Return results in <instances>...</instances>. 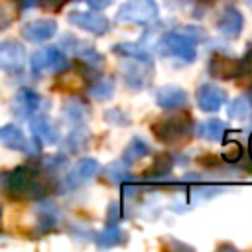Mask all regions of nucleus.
Returning a JSON list of instances; mask_svg holds the SVG:
<instances>
[{"label": "nucleus", "mask_w": 252, "mask_h": 252, "mask_svg": "<svg viewBox=\"0 0 252 252\" xmlns=\"http://www.w3.org/2000/svg\"><path fill=\"white\" fill-rule=\"evenodd\" d=\"M195 100L201 110L217 112L226 102V91L215 83H203V85H199V89L195 93Z\"/></svg>", "instance_id": "0eeeda50"}, {"label": "nucleus", "mask_w": 252, "mask_h": 252, "mask_svg": "<svg viewBox=\"0 0 252 252\" xmlns=\"http://www.w3.org/2000/svg\"><path fill=\"white\" fill-rule=\"evenodd\" d=\"M250 167H252V165H250Z\"/></svg>", "instance_id": "4c0bfd02"}, {"label": "nucleus", "mask_w": 252, "mask_h": 252, "mask_svg": "<svg viewBox=\"0 0 252 252\" xmlns=\"http://www.w3.org/2000/svg\"><path fill=\"white\" fill-rule=\"evenodd\" d=\"M252 112V104L246 96H238L228 104V118L232 120H244Z\"/></svg>", "instance_id": "393cba45"}, {"label": "nucleus", "mask_w": 252, "mask_h": 252, "mask_svg": "<svg viewBox=\"0 0 252 252\" xmlns=\"http://www.w3.org/2000/svg\"><path fill=\"white\" fill-rule=\"evenodd\" d=\"M71 0H37V4L41 6V8H45V10H49V12H57V10H61L65 4H69Z\"/></svg>", "instance_id": "c756f323"}, {"label": "nucleus", "mask_w": 252, "mask_h": 252, "mask_svg": "<svg viewBox=\"0 0 252 252\" xmlns=\"http://www.w3.org/2000/svg\"><path fill=\"white\" fill-rule=\"evenodd\" d=\"M209 75L215 79H236L238 75V59H232L228 55H213L209 59Z\"/></svg>", "instance_id": "2eb2a0df"}, {"label": "nucleus", "mask_w": 252, "mask_h": 252, "mask_svg": "<svg viewBox=\"0 0 252 252\" xmlns=\"http://www.w3.org/2000/svg\"><path fill=\"white\" fill-rule=\"evenodd\" d=\"M89 94H91L94 100H108V98L114 94V81L108 79V77H102V79L94 81V83L89 87Z\"/></svg>", "instance_id": "b1692460"}, {"label": "nucleus", "mask_w": 252, "mask_h": 252, "mask_svg": "<svg viewBox=\"0 0 252 252\" xmlns=\"http://www.w3.org/2000/svg\"><path fill=\"white\" fill-rule=\"evenodd\" d=\"M248 154H250V159H252V134L248 138Z\"/></svg>", "instance_id": "f704fd0d"}, {"label": "nucleus", "mask_w": 252, "mask_h": 252, "mask_svg": "<svg viewBox=\"0 0 252 252\" xmlns=\"http://www.w3.org/2000/svg\"><path fill=\"white\" fill-rule=\"evenodd\" d=\"M158 16H159V8L156 0H126L116 12V22L148 26L154 24Z\"/></svg>", "instance_id": "7ed1b4c3"}, {"label": "nucleus", "mask_w": 252, "mask_h": 252, "mask_svg": "<svg viewBox=\"0 0 252 252\" xmlns=\"http://www.w3.org/2000/svg\"><path fill=\"white\" fill-rule=\"evenodd\" d=\"M246 4H248V6H250V8H252V0H246Z\"/></svg>", "instance_id": "c9c22d12"}, {"label": "nucleus", "mask_w": 252, "mask_h": 252, "mask_svg": "<svg viewBox=\"0 0 252 252\" xmlns=\"http://www.w3.org/2000/svg\"><path fill=\"white\" fill-rule=\"evenodd\" d=\"M126 240V234L122 228H118L116 224H108L104 230H100L96 236H94V242L98 248H112V246H118Z\"/></svg>", "instance_id": "412c9836"}, {"label": "nucleus", "mask_w": 252, "mask_h": 252, "mask_svg": "<svg viewBox=\"0 0 252 252\" xmlns=\"http://www.w3.org/2000/svg\"><path fill=\"white\" fill-rule=\"evenodd\" d=\"M118 219H120V207H118V203H110V207H108V224H116Z\"/></svg>", "instance_id": "473e14b6"}, {"label": "nucleus", "mask_w": 252, "mask_h": 252, "mask_svg": "<svg viewBox=\"0 0 252 252\" xmlns=\"http://www.w3.org/2000/svg\"><path fill=\"white\" fill-rule=\"evenodd\" d=\"M41 104V96L32 89H20L12 98V114L20 120H30Z\"/></svg>", "instance_id": "6e6552de"}, {"label": "nucleus", "mask_w": 252, "mask_h": 252, "mask_svg": "<svg viewBox=\"0 0 252 252\" xmlns=\"http://www.w3.org/2000/svg\"><path fill=\"white\" fill-rule=\"evenodd\" d=\"M67 63L69 61H67L65 53L55 45H47V47L37 49L30 59V67H32L33 75L59 73V71H63L67 67Z\"/></svg>", "instance_id": "39448f33"}, {"label": "nucleus", "mask_w": 252, "mask_h": 252, "mask_svg": "<svg viewBox=\"0 0 252 252\" xmlns=\"http://www.w3.org/2000/svg\"><path fill=\"white\" fill-rule=\"evenodd\" d=\"M0 144L10 150H16V152L32 154V142H28V138L16 124H4L0 128Z\"/></svg>", "instance_id": "f3484780"}, {"label": "nucleus", "mask_w": 252, "mask_h": 252, "mask_svg": "<svg viewBox=\"0 0 252 252\" xmlns=\"http://www.w3.org/2000/svg\"><path fill=\"white\" fill-rule=\"evenodd\" d=\"M30 120H32L30 130H32L35 142H43V144L59 142V128L47 116H35V118H30Z\"/></svg>", "instance_id": "dca6fc26"}, {"label": "nucleus", "mask_w": 252, "mask_h": 252, "mask_svg": "<svg viewBox=\"0 0 252 252\" xmlns=\"http://www.w3.org/2000/svg\"><path fill=\"white\" fill-rule=\"evenodd\" d=\"M159 47L163 53L181 59L185 63H193L197 57V41L185 32H167L159 39Z\"/></svg>", "instance_id": "20e7f679"}, {"label": "nucleus", "mask_w": 252, "mask_h": 252, "mask_svg": "<svg viewBox=\"0 0 252 252\" xmlns=\"http://www.w3.org/2000/svg\"><path fill=\"white\" fill-rule=\"evenodd\" d=\"M240 156H242V148L238 146V142H236V144H230V146L222 152V159H226V161H238Z\"/></svg>", "instance_id": "c85d7f7f"}, {"label": "nucleus", "mask_w": 252, "mask_h": 252, "mask_svg": "<svg viewBox=\"0 0 252 252\" xmlns=\"http://www.w3.org/2000/svg\"><path fill=\"white\" fill-rule=\"evenodd\" d=\"M106 179L112 183H124L128 179H132V175L126 171V163L124 161H114L106 167Z\"/></svg>", "instance_id": "a878e982"}, {"label": "nucleus", "mask_w": 252, "mask_h": 252, "mask_svg": "<svg viewBox=\"0 0 252 252\" xmlns=\"http://www.w3.org/2000/svg\"><path fill=\"white\" fill-rule=\"evenodd\" d=\"M112 53L124 57V59H138V61H150L152 63V55L148 49H144L138 43H114L112 45Z\"/></svg>", "instance_id": "4be33fe9"}, {"label": "nucleus", "mask_w": 252, "mask_h": 252, "mask_svg": "<svg viewBox=\"0 0 252 252\" xmlns=\"http://www.w3.org/2000/svg\"><path fill=\"white\" fill-rule=\"evenodd\" d=\"M91 10H96V12H100V10H106L114 0H83Z\"/></svg>", "instance_id": "2f4dec72"}, {"label": "nucleus", "mask_w": 252, "mask_h": 252, "mask_svg": "<svg viewBox=\"0 0 252 252\" xmlns=\"http://www.w3.org/2000/svg\"><path fill=\"white\" fill-rule=\"evenodd\" d=\"M67 20H69L71 26H75L79 30H85V32H89L93 35H104L110 30V22L102 14H98L96 10H91V12L75 10V12H71L67 16Z\"/></svg>", "instance_id": "423d86ee"}, {"label": "nucleus", "mask_w": 252, "mask_h": 252, "mask_svg": "<svg viewBox=\"0 0 252 252\" xmlns=\"http://www.w3.org/2000/svg\"><path fill=\"white\" fill-rule=\"evenodd\" d=\"M57 33V22L49 18L32 20L22 26V37L30 43H43Z\"/></svg>", "instance_id": "9d476101"}, {"label": "nucleus", "mask_w": 252, "mask_h": 252, "mask_svg": "<svg viewBox=\"0 0 252 252\" xmlns=\"http://www.w3.org/2000/svg\"><path fill=\"white\" fill-rule=\"evenodd\" d=\"M171 167H173V159H171V156L161 154V156H158V158L152 161V165L144 171V175L150 177V179H158V177L167 175V173L171 171Z\"/></svg>", "instance_id": "5701e85b"}, {"label": "nucleus", "mask_w": 252, "mask_h": 252, "mask_svg": "<svg viewBox=\"0 0 252 252\" xmlns=\"http://www.w3.org/2000/svg\"><path fill=\"white\" fill-rule=\"evenodd\" d=\"M217 28L226 37H238L242 33V28H244V18H242L240 10L234 6L222 8L219 18H217Z\"/></svg>", "instance_id": "9b49d317"}, {"label": "nucleus", "mask_w": 252, "mask_h": 252, "mask_svg": "<svg viewBox=\"0 0 252 252\" xmlns=\"http://www.w3.org/2000/svg\"><path fill=\"white\" fill-rule=\"evenodd\" d=\"M12 12L8 10V6H4V4H0V32H4V30H8L10 26H12Z\"/></svg>", "instance_id": "7c9ffc66"}, {"label": "nucleus", "mask_w": 252, "mask_h": 252, "mask_svg": "<svg viewBox=\"0 0 252 252\" xmlns=\"http://www.w3.org/2000/svg\"><path fill=\"white\" fill-rule=\"evenodd\" d=\"M150 152H152L150 144H148L146 140H142V138L134 136V138L128 142V146L124 148V152H122V159H120V161H124V163L128 165V163H134V161H138V159L146 158Z\"/></svg>", "instance_id": "aec40b11"}, {"label": "nucleus", "mask_w": 252, "mask_h": 252, "mask_svg": "<svg viewBox=\"0 0 252 252\" xmlns=\"http://www.w3.org/2000/svg\"><path fill=\"white\" fill-rule=\"evenodd\" d=\"M87 142V132L85 130H75L69 138H67V150L71 152H79Z\"/></svg>", "instance_id": "cd10ccee"}, {"label": "nucleus", "mask_w": 252, "mask_h": 252, "mask_svg": "<svg viewBox=\"0 0 252 252\" xmlns=\"http://www.w3.org/2000/svg\"><path fill=\"white\" fill-rule=\"evenodd\" d=\"M152 134L163 144H183L193 134V118L187 110L173 108L152 124Z\"/></svg>", "instance_id": "f257e3e1"}, {"label": "nucleus", "mask_w": 252, "mask_h": 252, "mask_svg": "<svg viewBox=\"0 0 252 252\" xmlns=\"http://www.w3.org/2000/svg\"><path fill=\"white\" fill-rule=\"evenodd\" d=\"M89 106L81 100V98H69L63 104V116L67 122L75 124V126H83V122L89 118Z\"/></svg>", "instance_id": "6ab92c4d"}, {"label": "nucleus", "mask_w": 252, "mask_h": 252, "mask_svg": "<svg viewBox=\"0 0 252 252\" xmlns=\"http://www.w3.org/2000/svg\"><path fill=\"white\" fill-rule=\"evenodd\" d=\"M20 6H22L24 10H30V8L37 6V0H20Z\"/></svg>", "instance_id": "72a5a7b5"}, {"label": "nucleus", "mask_w": 252, "mask_h": 252, "mask_svg": "<svg viewBox=\"0 0 252 252\" xmlns=\"http://www.w3.org/2000/svg\"><path fill=\"white\" fill-rule=\"evenodd\" d=\"M4 191L18 199H39L45 195V185L39 181L35 169L28 165H18L12 171L2 173Z\"/></svg>", "instance_id": "f03ea898"}, {"label": "nucleus", "mask_w": 252, "mask_h": 252, "mask_svg": "<svg viewBox=\"0 0 252 252\" xmlns=\"http://www.w3.org/2000/svg\"><path fill=\"white\" fill-rule=\"evenodd\" d=\"M199 2H213V0H199Z\"/></svg>", "instance_id": "e433bc0d"}, {"label": "nucleus", "mask_w": 252, "mask_h": 252, "mask_svg": "<svg viewBox=\"0 0 252 252\" xmlns=\"http://www.w3.org/2000/svg\"><path fill=\"white\" fill-rule=\"evenodd\" d=\"M26 63V49L20 41L6 39L0 41V69L2 71H20Z\"/></svg>", "instance_id": "1a4fd4ad"}, {"label": "nucleus", "mask_w": 252, "mask_h": 252, "mask_svg": "<svg viewBox=\"0 0 252 252\" xmlns=\"http://www.w3.org/2000/svg\"><path fill=\"white\" fill-rule=\"evenodd\" d=\"M156 104L163 110H173V108H181L185 106L187 102V93L177 87V85H163L156 91V96H154Z\"/></svg>", "instance_id": "ddd939ff"}, {"label": "nucleus", "mask_w": 252, "mask_h": 252, "mask_svg": "<svg viewBox=\"0 0 252 252\" xmlns=\"http://www.w3.org/2000/svg\"><path fill=\"white\" fill-rule=\"evenodd\" d=\"M98 171H100V163H98L96 159H93V158H83V159H79V161L73 165V169L67 173V183H69L71 187L85 185V183L91 181Z\"/></svg>", "instance_id": "4468645a"}, {"label": "nucleus", "mask_w": 252, "mask_h": 252, "mask_svg": "<svg viewBox=\"0 0 252 252\" xmlns=\"http://www.w3.org/2000/svg\"><path fill=\"white\" fill-rule=\"evenodd\" d=\"M124 73V83L132 89H146L152 81V63L150 61H138L136 63H126L122 69Z\"/></svg>", "instance_id": "f8f14e48"}, {"label": "nucleus", "mask_w": 252, "mask_h": 252, "mask_svg": "<svg viewBox=\"0 0 252 252\" xmlns=\"http://www.w3.org/2000/svg\"><path fill=\"white\" fill-rule=\"evenodd\" d=\"M104 120L110 122L112 126H120V128H124V126L130 124V116L122 108H108L104 112Z\"/></svg>", "instance_id": "bb28decb"}, {"label": "nucleus", "mask_w": 252, "mask_h": 252, "mask_svg": "<svg viewBox=\"0 0 252 252\" xmlns=\"http://www.w3.org/2000/svg\"><path fill=\"white\" fill-rule=\"evenodd\" d=\"M226 130H228V126H226L224 120L209 118V120H205V122L197 128V136H199L201 140H209V142H222Z\"/></svg>", "instance_id": "a211bd4d"}]
</instances>
